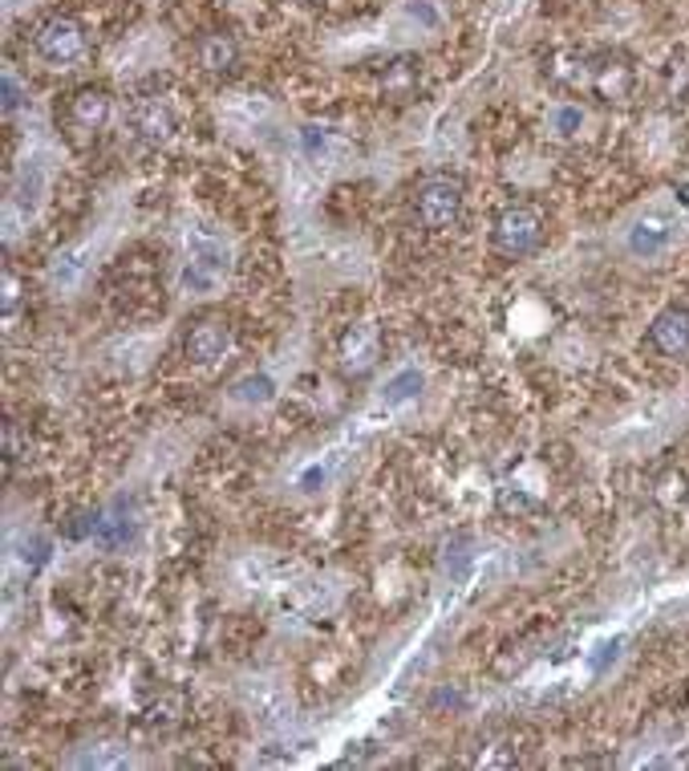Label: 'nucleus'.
<instances>
[{"mask_svg":"<svg viewBox=\"0 0 689 771\" xmlns=\"http://www.w3.org/2000/svg\"><path fill=\"white\" fill-rule=\"evenodd\" d=\"M219 281H223V277L199 269V264H187V269H182V289H187V293H195V296H211L219 289Z\"/></svg>","mask_w":689,"mask_h":771,"instance_id":"5701e85b","label":"nucleus"},{"mask_svg":"<svg viewBox=\"0 0 689 771\" xmlns=\"http://www.w3.org/2000/svg\"><path fill=\"white\" fill-rule=\"evenodd\" d=\"M674 240H678V223L669 220V216H641L629 228V236H625V248L637 260H657L674 248Z\"/></svg>","mask_w":689,"mask_h":771,"instance_id":"1a4fd4ad","label":"nucleus"},{"mask_svg":"<svg viewBox=\"0 0 689 771\" xmlns=\"http://www.w3.org/2000/svg\"><path fill=\"white\" fill-rule=\"evenodd\" d=\"M467 208V187L459 175H426L422 184L414 187V216L430 232H447L462 220Z\"/></svg>","mask_w":689,"mask_h":771,"instance_id":"f257e3e1","label":"nucleus"},{"mask_svg":"<svg viewBox=\"0 0 689 771\" xmlns=\"http://www.w3.org/2000/svg\"><path fill=\"white\" fill-rule=\"evenodd\" d=\"M633 90H637V70L625 53H593V90L588 94L605 102H629Z\"/></svg>","mask_w":689,"mask_h":771,"instance_id":"39448f33","label":"nucleus"},{"mask_svg":"<svg viewBox=\"0 0 689 771\" xmlns=\"http://www.w3.org/2000/svg\"><path fill=\"white\" fill-rule=\"evenodd\" d=\"M474 540L467 536V532H459V536L447 544V556H442V564H447V573L455 576V581H462L467 576V569L474 564Z\"/></svg>","mask_w":689,"mask_h":771,"instance_id":"412c9836","label":"nucleus"},{"mask_svg":"<svg viewBox=\"0 0 689 771\" xmlns=\"http://www.w3.org/2000/svg\"><path fill=\"white\" fill-rule=\"evenodd\" d=\"M325 467H309V471H304V476H301V488L304 491H321V488H325Z\"/></svg>","mask_w":689,"mask_h":771,"instance_id":"c756f323","label":"nucleus"},{"mask_svg":"<svg viewBox=\"0 0 689 771\" xmlns=\"http://www.w3.org/2000/svg\"><path fill=\"white\" fill-rule=\"evenodd\" d=\"M544 77L556 90L584 94V90H593V53H581V50L547 53V58H544Z\"/></svg>","mask_w":689,"mask_h":771,"instance_id":"9d476101","label":"nucleus"},{"mask_svg":"<svg viewBox=\"0 0 689 771\" xmlns=\"http://www.w3.org/2000/svg\"><path fill=\"white\" fill-rule=\"evenodd\" d=\"M422 386H426V378L418 374V369H398V374L386 382L382 398H386V406H406V403H414V398L422 394Z\"/></svg>","mask_w":689,"mask_h":771,"instance_id":"a211bd4d","label":"nucleus"},{"mask_svg":"<svg viewBox=\"0 0 689 771\" xmlns=\"http://www.w3.org/2000/svg\"><path fill=\"white\" fill-rule=\"evenodd\" d=\"M337 357H341V369L349 378H365L377 366V357H382V333H377V325H369V321L349 325V330L341 333Z\"/></svg>","mask_w":689,"mask_h":771,"instance_id":"0eeeda50","label":"nucleus"},{"mask_svg":"<svg viewBox=\"0 0 689 771\" xmlns=\"http://www.w3.org/2000/svg\"><path fill=\"white\" fill-rule=\"evenodd\" d=\"M547 236V220L544 211L535 208V204H511L495 216V228H491V240H495V252L499 257H532L535 248L544 244Z\"/></svg>","mask_w":689,"mask_h":771,"instance_id":"f03ea898","label":"nucleus"},{"mask_svg":"<svg viewBox=\"0 0 689 771\" xmlns=\"http://www.w3.org/2000/svg\"><path fill=\"white\" fill-rule=\"evenodd\" d=\"M97 524H102V508H82V512L70 515V524H65V536H70V540H94Z\"/></svg>","mask_w":689,"mask_h":771,"instance_id":"b1692460","label":"nucleus"},{"mask_svg":"<svg viewBox=\"0 0 689 771\" xmlns=\"http://www.w3.org/2000/svg\"><path fill=\"white\" fill-rule=\"evenodd\" d=\"M272 398H276V378L272 374H243L240 382H231V403L268 406Z\"/></svg>","mask_w":689,"mask_h":771,"instance_id":"f3484780","label":"nucleus"},{"mask_svg":"<svg viewBox=\"0 0 689 771\" xmlns=\"http://www.w3.org/2000/svg\"><path fill=\"white\" fill-rule=\"evenodd\" d=\"M24 98H29V94H24V86H21V77L12 74V70H4V102H0V106H4V114H17L24 106Z\"/></svg>","mask_w":689,"mask_h":771,"instance_id":"a878e982","label":"nucleus"},{"mask_svg":"<svg viewBox=\"0 0 689 771\" xmlns=\"http://www.w3.org/2000/svg\"><path fill=\"white\" fill-rule=\"evenodd\" d=\"M187 252H191V260H187V264H199V269L216 272V277H228L231 252H228V244H223V240H211V236L195 232L191 240H187Z\"/></svg>","mask_w":689,"mask_h":771,"instance_id":"2eb2a0df","label":"nucleus"},{"mask_svg":"<svg viewBox=\"0 0 689 771\" xmlns=\"http://www.w3.org/2000/svg\"><path fill=\"white\" fill-rule=\"evenodd\" d=\"M126 123H131L134 138H143L150 147H163V143L175 135L179 118H175V106H170L167 98H158V94H138V98L131 102V111H126Z\"/></svg>","mask_w":689,"mask_h":771,"instance_id":"20e7f679","label":"nucleus"},{"mask_svg":"<svg viewBox=\"0 0 689 771\" xmlns=\"http://www.w3.org/2000/svg\"><path fill=\"white\" fill-rule=\"evenodd\" d=\"M430 707H467V695L462 690H438L435 698H430Z\"/></svg>","mask_w":689,"mask_h":771,"instance_id":"c85d7f7f","label":"nucleus"},{"mask_svg":"<svg viewBox=\"0 0 689 771\" xmlns=\"http://www.w3.org/2000/svg\"><path fill=\"white\" fill-rule=\"evenodd\" d=\"M85 50H90L85 29H82V21L70 13L45 17L33 33V53L45 65H53V70H73V65L85 58Z\"/></svg>","mask_w":689,"mask_h":771,"instance_id":"7ed1b4c3","label":"nucleus"},{"mask_svg":"<svg viewBox=\"0 0 689 771\" xmlns=\"http://www.w3.org/2000/svg\"><path fill=\"white\" fill-rule=\"evenodd\" d=\"M17 301H21V284H17V277H4V313L12 317V309H17Z\"/></svg>","mask_w":689,"mask_h":771,"instance_id":"7c9ffc66","label":"nucleus"},{"mask_svg":"<svg viewBox=\"0 0 689 771\" xmlns=\"http://www.w3.org/2000/svg\"><path fill=\"white\" fill-rule=\"evenodd\" d=\"M645 345L657 357H669V362L689 357V305L661 309L654 317V325H649V333H645Z\"/></svg>","mask_w":689,"mask_h":771,"instance_id":"423d86ee","label":"nucleus"},{"mask_svg":"<svg viewBox=\"0 0 689 771\" xmlns=\"http://www.w3.org/2000/svg\"><path fill=\"white\" fill-rule=\"evenodd\" d=\"M82 277H85L82 252H61V257H53V264H49V281L58 284V289H77Z\"/></svg>","mask_w":689,"mask_h":771,"instance_id":"6ab92c4d","label":"nucleus"},{"mask_svg":"<svg viewBox=\"0 0 689 771\" xmlns=\"http://www.w3.org/2000/svg\"><path fill=\"white\" fill-rule=\"evenodd\" d=\"M24 451H29V439L21 435V423L9 418V423H4V471H12V467L21 463Z\"/></svg>","mask_w":689,"mask_h":771,"instance_id":"393cba45","label":"nucleus"},{"mask_svg":"<svg viewBox=\"0 0 689 771\" xmlns=\"http://www.w3.org/2000/svg\"><path fill=\"white\" fill-rule=\"evenodd\" d=\"M406 13H410V21H418V25H426V29L442 25V17H438V9L430 4V0H410V4H406Z\"/></svg>","mask_w":689,"mask_h":771,"instance_id":"bb28decb","label":"nucleus"},{"mask_svg":"<svg viewBox=\"0 0 689 771\" xmlns=\"http://www.w3.org/2000/svg\"><path fill=\"white\" fill-rule=\"evenodd\" d=\"M499 512H508V515L535 512V496H528L520 483H503V488H499Z\"/></svg>","mask_w":689,"mask_h":771,"instance_id":"4be33fe9","label":"nucleus"},{"mask_svg":"<svg viewBox=\"0 0 689 771\" xmlns=\"http://www.w3.org/2000/svg\"><path fill=\"white\" fill-rule=\"evenodd\" d=\"M301 147H304V155H313V159H316V155L328 147V135L321 131V126H304V131H301Z\"/></svg>","mask_w":689,"mask_h":771,"instance_id":"cd10ccee","label":"nucleus"},{"mask_svg":"<svg viewBox=\"0 0 689 771\" xmlns=\"http://www.w3.org/2000/svg\"><path fill=\"white\" fill-rule=\"evenodd\" d=\"M109 114H114V98L102 86H82L65 102V123H70L73 135H97V131H106Z\"/></svg>","mask_w":689,"mask_h":771,"instance_id":"6e6552de","label":"nucleus"},{"mask_svg":"<svg viewBox=\"0 0 689 771\" xmlns=\"http://www.w3.org/2000/svg\"><path fill=\"white\" fill-rule=\"evenodd\" d=\"M195 58H199V70L203 74H216V77H228L236 74V65H240V41L216 29V33H203L199 45H195Z\"/></svg>","mask_w":689,"mask_h":771,"instance_id":"f8f14e48","label":"nucleus"},{"mask_svg":"<svg viewBox=\"0 0 689 771\" xmlns=\"http://www.w3.org/2000/svg\"><path fill=\"white\" fill-rule=\"evenodd\" d=\"M231 350V325L223 317H203L195 321L187 342H182V354L191 357L195 366H211Z\"/></svg>","mask_w":689,"mask_h":771,"instance_id":"9b49d317","label":"nucleus"},{"mask_svg":"<svg viewBox=\"0 0 689 771\" xmlns=\"http://www.w3.org/2000/svg\"><path fill=\"white\" fill-rule=\"evenodd\" d=\"M134 532H138L134 512L126 508V503H114V508H102V524H97V532H94V544L106 552H118L131 544Z\"/></svg>","mask_w":689,"mask_h":771,"instance_id":"ddd939ff","label":"nucleus"},{"mask_svg":"<svg viewBox=\"0 0 689 771\" xmlns=\"http://www.w3.org/2000/svg\"><path fill=\"white\" fill-rule=\"evenodd\" d=\"M654 500L666 508V512H681L689 503V476L686 471H678V467H669V471H661L654 483Z\"/></svg>","mask_w":689,"mask_h":771,"instance_id":"dca6fc26","label":"nucleus"},{"mask_svg":"<svg viewBox=\"0 0 689 771\" xmlns=\"http://www.w3.org/2000/svg\"><path fill=\"white\" fill-rule=\"evenodd\" d=\"M418 82H422V70H418V62L414 58H394V62H386V70H382V77H377V86H382V94L394 102H406L418 94Z\"/></svg>","mask_w":689,"mask_h":771,"instance_id":"4468645a","label":"nucleus"},{"mask_svg":"<svg viewBox=\"0 0 689 771\" xmlns=\"http://www.w3.org/2000/svg\"><path fill=\"white\" fill-rule=\"evenodd\" d=\"M547 131L556 138H576L584 131V111L581 106H572V102H560L556 111L547 114Z\"/></svg>","mask_w":689,"mask_h":771,"instance_id":"aec40b11","label":"nucleus"}]
</instances>
